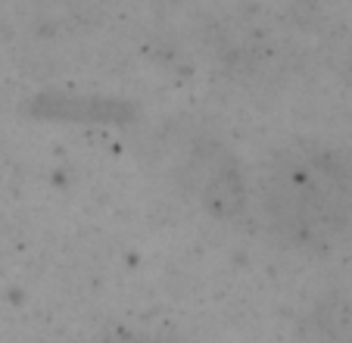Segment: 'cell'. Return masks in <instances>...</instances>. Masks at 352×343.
I'll return each mask as SVG.
<instances>
[{"instance_id": "obj_1", "label": "cell", "mask_w": 352, "mask_h": 343, "mask_svg": "<svg viewBox=\"0 0 352 343\" xmlns=\"http://www.w3.org/2000/svg\"><path fill=\"white\" fill-rule=\"evenodd\" d=\"M259 197L284 244L331 250L352 228V156L327 144L284 150L262 172Z\"/></svg>"}, {"instance_id": "obj_2", "label": "cell", "mask_w": 352, "mask_h": 343, "mask_svg": "<svg viewBox=\"0 0 352 343\" xmlns=\"http://www.w3.org/2000/svg\"><path fill=\"white\" fill-rule=\"evenodd\" d=\"M193 181L199 187V197L209 209L221 212V216H237L246 203V187L240 178L237 165L225 156L221 150L215 153H199Z\"/></svg>"}, {"instance_id": "obj_4", "label": "cell", "mask_w": 352, "mask_h": 343, "mask_svg": "<svg viewBox=\"0 0 352 343\" xmlns=\"http://www.w3.org/2000/svg\"><path fill=\"white\" fill-rule=\"evenodd\" d=\"M349 81H352V56H349Z\"/></svg>"}, {"instance_id": "obj_3", "label": "cell", "mask_w": 352, "mask_h": 343, "mask_svg": "<svg viewBox=\"0 0 352 343\" xmlns=\"http://www.w3.org/2000/svg\"><path fill=\"white\" fill-rule=\"evenodd\" d=\"M306 343H352V306L346 300H324L302 324Z\"/></svg>"}]
</instances>
